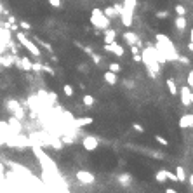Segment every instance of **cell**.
Returning <instances> with one entry per match:
<instances>
[{
	"label": "cell",
	"mask_w": 193,
	"mask_h": 193,
	"mask_svg": "<svg viewBox=\"0 0 193 193\" xmlns=\"http://www.w3.org/2000/svg\"><path fill=\"white\" fill-rule=\"evenodd\" d=\"M141 63H145L148 75L151 79H157L160 73V63L157 59V49L153 44H146V49H143L141 52Z\"/></svg>",
	"instance_id": "1"
},
{
	"label": "cell",
	"mask_w": 193,
	"mask_h": 193,
	"mask_svg": "<svg viewBox=\"0 0 193 193\" xmlns=\"http://www.w3.org/2000/svg\"><path fill=\"white\" fill-rule=\"evenodd\" d=\"M155 49L165 57L167 61H176L177 56H179L177 51H176V47H174V44H172V40L169 37L162 35V33H157V47Z\"/></svg>",
	"instance_id": "2"
},
{
	"label": "cell",
	"mask_w": 193,
	"mask_h": 193,
	"mask_svg": "<svg viewBox=\"0 0 193 193\" xmlns=\"http://www.w3.org/2000/svg\"><path fill=\"white\" fill-rule=\"evenodd\" d=\"M16 38H18L19 45L26 47L28 52H31L35 57H40V56H42V51L38 49V45H37L33 40H30V37L26 35V31H19V33H16Z\"/></svg>",
	"instance_id": "3"
},
{
	"label": "cell",
	"mask_w": 193,
	"mask_h": 193,
	"mask_svg": "<svg viewBox=\"0 0 193 193\" xmlns=\"http://www.w3.org/2000/svg\"><path fill=\"white\" fill-rule=\"evenodd\" d=\"M89 21H91V25L96 28V30H105V28L110 26V21H111V19H108L105 14H103V11L96 7V9H92L91 19H89Z\"/></svg>",
	"instance_id": "4"
},
{
	"label": "cell",
	"mask_w": 193,
	"mask_h": 193,
	"mask_svg": "<svg viewBox=\"0 0 193 193\" xmlns=\"http://www.w3.org/2000/svg\"><path fill=\"white\" fill-rule=\"evenodd\" d=\"M177 94L181 97V105L183 106H191L193 105V94H191V87L184 85V87L177 89Z\"/></svg>",
	"instance_id": "5"
},
{
	"label": "cell",
	"mask_w": 193,
	"mask_h": 193,
	"mask_svg": "<svg viewBox=\"0 0 193 193\" xmlns=\"http://www.w3.org/2000/svg\"><path fill=\"white\" fill-rule=\"evenodd\" d=\"M7 108H9L11 111H12V115L16 117V119H19V120H23L25 119V110H23V106L19 105L18 101H7Z\"/></svg>",
	"instance_id": "6"
},
{
	"label": "cell",
	"mask_w": 193,
	"mask_h": 193,
	"mask_svg": "<svg viewBox=\"0 0 193 193\" xmlns=\"http://www.w3.org/2000/svg\"><path fill=\"white\" fill-rule=\"evenodd\" d=\"M75 176H77V179H79L82 184H85V186H89V184H92L94 181H96L94 174H92V172H89V171H79Z\"/></svg>",
	"instance_id": "7"
},
{
	"label": "cell",
	"mask_w": 193,
	"mask_h": 193,
	"mask_svg": "<svg viewBox=\"0 0 193 193\" xmlns=\"http://www.w3.org/2000/svg\"><path fill=\"white\" fill-rule=\"evenodd\" d=\"M120 19H122V25L125 28H131L132 26V23H134V12L132 11H127V9H123L122 7V11H120Z\"/></svg>",
	"instance_id": "8"
},
{
	"label": "cell",
	"mask_w": 193,
	"mask_h": 193,
	"mask_svg": "<svg viewBox=\"0 0 193 193\" xmlns=\"http://www.w3.org/2000/svg\"><path fill=\"white\" fill-rule=\"evenodd\" d=\"M82 146L87 150V151H94V150L99 146V139H97V137H94V136H85L82 139Z\"/></svg>",
	"instance_id": "9"
},
{
	"label": "cell",
	"mask_w": 193,
	"mask_h": 193,
	"mask_svg": "<svg viewBox=\"0 0 193 193\" xmlns=\"http://www.w3.org/2000/svg\"><path fill=\"white\" fill-rule=\"evenodd\" d=\"M103 40H105V44H111L113 40H117V30H113V28H105L103 30Z\"/></svg>",
	"instance_id": "10"
},
{
	"label": "cell",
	"mask_w": 193,
	"mask_h": 193,
	"mask_svg": "<svg viewBox=\"0 0 193 193\" xmlns=\"http://www.w3.org/2000/svg\"><path fill=\"white\" fill-rule=\"evenodd\" d=\"M179 127L181 129H191L193 127V115L191 113H186L179 119Z\"/></svg>",
	"instance_id": "11"
},
{
	"label": "cell",
	"mask_w": 193,
	"mask_h": 193,
	"mask_svg": "<svg viewBox=\"0 0 193 193\" xmlns=\"http://www.w3.org/2000/svg\"><path fill=\"white\" fill-rule=\"evenodd\" d=\"M92 122H94L92 117H82V119H73L71 120V125H75L77 129H80V127H83V125H91Z\"/></svg>",
	"instance_id": "12"
},
{
	"label": "cell",
	"mask_w": 193,
	"mask_h": 193,
	"mask_svg": "<svg viewBox=\"0 0 193 193\" xmlns=\"http://www.w3.org/2000/svg\"><path fill=\"white\" fill-rule=\"evenodd\" d=\"M103 79H105L106 83H110V85H117V82H119V73H113V71H106V73H103Z\"/></svg>",
	"instance_id": "13"
},
{
	"label": "cell",
	"mask_w": 193,
	"mask_h": 193,
	"mask_svg": "<svg viewBox=\"0 0 193 193\" xmlns=\"http://www.w3.org/2000/svg\"><path fill=\"white\" fill-rule=\"evenodd\" d=\"M110 52H113L115 56H119V57H122L123 54H125V49L122 47L120 44H117V40H113L110 44Z\"/></svg>",
	"instance_id": "14"
},
{
	"label": "cell",
	"mask_w": 193,
	"mask_h": 193,
	"mask_svg": "<svg viewBox=\"0 0 193 193\" xmlns=\"http://www.w3.org/2000/svg\"><path fill=\"white\" fill-rule=\"evenodd\" d=\"M7 123H9V127L12 129V131L16 132V134H19V132H21L23 125H21V120H19V119H16V117H11Z\"/></svg>",
	"instance_id": "15"
},
{
	"label": "cell",
	"mask_w": 193,
	"mask_h": 193,
	"mask_svg": "<svg viewBox=\"0 0 193 193\" xmlns=\"http://www.w3.org/2000/svg\"><path fill=\"white\" fill-rule=\"evenodd\" d=\"M174 25L179 31H184L186 30V16H177V18L174 19Z\"/></svg>",
	"instance_id": "16"
},
{
	"label": "cell",
	"mask_w": 193,
	"mask_h": 193,
	"mask_svg": "<svg viewBox=\"0 0 193 193\" xmlns=\"http://www.w3.org/2000/svg\"><path fill=\"white\" fill-rule=\"evenodd\" d=\"M9 40H11V30H7V28H4L0 25V42L7 44Z\"/></svg>",
	"instance_id": "17"
},
{
	"label": "cell",
	"mask_w": 193,
	"mask_h": 193,
	"mask_svg": "<svg viewBox=\"0 0 193 193\" xmlns=\"http://www.w3.org/2000/svg\"><path fill=\"white\" fill-rule=\"evenodd\" d=\"M123 40H125L129 45H132V44H136L137 42V35L134 33V31H125V33H123Z\"/></svg>",
	"instance_id": "18"
},
{
	"label": "cell",
	"mask_w": 193,
	"mask_h": 193,
	"mask_svg": "<svg viewBox=\"0 0 193 193\" xmlns=\"http://www.w3.org/2000/svg\"><path fill=\"white\" fill-rule=\"evenodd\" d=\"M33 42H35V44H38V45H42V47H44L45 51H47V52L52 54V45L49 44V42H44V40L38 38V37H35V38H33Z\"/></svg>",
	"instance_id": "19"
},
{
	"label": "cell",
	"mask_w": 193,
	"mask_h": 193,
	"mask_svg": "<svg viewBox=\"0 0 193 193\" xmlns=\"http://www.w3.org/2000/svg\"><path fill=\"white\" fill-rule=\"evenodd\" d=\"M176 177H177V181H181V183H184L186 181V171H184L183 167H176Z\"/></svg>",
	"instance_id": "20"
},
{
	"label": "cell",
	"mask_w": 193,
	"mask_h": 193,
	"mask_svg": "<svg viewBox=\"0 0 193 193\" xmlns=\"http://www.w3.org/2000/svg\"><path fill=\"white\" fill-rule=\"evenodd\" d=\"M131 181H132V176H131V174H122V176H119V183L122 184V186H129V184H131Z\"/></svg>",
	"instance_id": "21"
},
{
	"label": "cell",
	"mask_w": 193,
	"mask_h": 193,
	"mask_svg": "<svg viewBox=\"0 0 193 193\" xmlns=\"http://www.w3.org/2000/svg\"><path fill=\"white\" fill-rule=\"evenodd\" d=\"M167 89H169V92H171L172 96L177 94V85H176V82L172 79H167Z\"/></svg>",
	"instance_id": "22"
},
{
	"label": "cell",
	"mask_w": 193,
	"mask_h": 193,
	"mask_svg": "<svg viewBox=\"0 0 193 193\" xmlns=\"http://www.w3.org/2000/svg\"><path fill=\"white\" fill-rule=\"evenodd\" d=\"M103 14H105L108 19H113V18H117V12H115V9H113V5H110V7H106L105 11H103Z\"/></svg>",
	"instance_id": "23"
},
{
	"label": "cell",
	"mask_w": 193,
	"mask_h": 193,
	"mask_svg": "<svg viewBox=\"0 0 193 193\" xmlns=\"http://www.w3.org/2000/svg\"><path fill=\"white\" fill-rule=\"evenodd\" d=\"M155 179H157L158 183H164V181H167V177H165V169L158 171L157 174H155Z\"/></svg>",
	"instance_id": "24"
},
{
	"label": "cell",
	"mask_w": 193,
	"mask_h": 193,
	"mask_svg": "<svg viewBox=\"0 0 193 193\" xmlns=\"http://www.w3.org/2000/svg\"><path fill=\"white\" fill-rule=\"evenodd\" d=\"M82 101H83V105H85V106H89V108H91V106L94 105V97H92L91 94H85Z\"/></svg>",
	"instance_id": "25"
},
{
	"label": "cell",
	"mask_w": 193,
	"mask_h": 193,
	"mask_svg": "<svg viewBox=\"0 0 193 193\" xmlns=\"http://www.w3.org/2000/svg\"><path fill=\"white\" fill-rule=\"evenodd\" d=\"M19 28H21V30H25V31H30L31 30V25L28 21H25V19H21V21H19Z\"/></svg>",
	"instance_id": "26"
},
{
	"label": "cell",
	"mask_w": 193,
	"mask_h": 193,
	"mask_svg": "<svg viewBox=\"0 0 193 193\" xmlns=\"http://www.w3.org/2000/svg\"><path fill=\"white\" fill-rule=\"evenodd\" d=\"M155 141H157L158 145H162V146H169V141H167L164 136H158L157 134V136H155Z\"/></svg>",
	"instance_id": "27"
},
{
	"label": "cell",
	"mask_w": 193,
	"mask_h": 193,
	"mask_svg": "<svg viewBox=\"0 0 193 193\" xmlns=\"http://www.w3.org/2000/svg\"><path fill=\"white\" fill-rule=\"evenodd\" d=\"M174 9H176V14H177V16H186V7H184V5H176Z\"/></svg>",
	"instance_id": "28"
},
{
	"label": "cell",
	"mask_w": 193,
	"mask_h": 193,
	"mask_svg": "<svg viewBox=\"0 0 193 193\" xmlns=\"http://www.w3.org/2000/svg\"><path fill=\"white\" fill-rule=\"evenodd\" d=\"M42 71H44V73H49L51 77H54V75H56V71H54L49 65H42Z\"/></svg>",
	"instance_id": "29"
},
{
	"label": "cell",
	"mask_w": 193,
	"mask_h": 193,
	"mask_svg": "<svg viewBox=\"0 0 193 193\" xmlns=\"http://www.w3.org/2000/svg\"><path fill=\"white\" fill-rule=\"evenodd\" d=\"M63 91H65V94H66V96H73V94H75L73 87H71L70 83H66L65 87H63Z\"/></svg>",
	"instance_id": "30"
},
{
	"label": "cell",
	"mask_w": 193,
	"mask_h": 193,
	"mask_svg": "<svg viewBox=\"0 0 193 193\" xmlns=\"http://www.w3.org/2000/svg\"><path fill=\"white\" fill-rule=\"evenodd\" d=\"M155 16H157L158 19H167V18H169V12H167V11H157Z\"/></svg>",
	"instance_id": "31"
},
{
	"label": "cell",
	"mask_w": 193,
	"mask_h": 193,
	"mask_svg": "<svg viewBox=\"0 0 193 193\" xmlns=\"http://www.w3.org/2000/svg\"><path fill=\"white\" fill-rule=\"evenodd\" d=\"M110 71H113V73H120V65H119V63H110Z\"/></svg>",
	"instance_id": "32"
},
{
	"label": "cell",
	"mask_w": 193,
	"mask_h": 193,
	"mask_svg": "<svg viewBox=\"0 0 193 193\" xmlns=\"http://www.w3.org/2000/svg\"><path fill=\"white\" fill-rule=\"evenodd\" d=\"M31 71H37V73H38V71H42V63H40V61L33 63V65H31Z\"/></svg>",
	"instance_id": "33"
},
{
	"label": "cell",
	"mask_w": 193,
	"mask_h": 193,
	"mask_svg": "<svg viewBox=\"0 0 193 193\" xmlns=\"http://www.w3.org/2000/svg\"><path fill=\"white\" fill-rule=\"evenodd\" d=\"M132 129H134L136 132H139V134H143V132H145V127H143L141 123H132Z\"/></svg>",
	"instance_id": "34"
},
{
	"label": "cell",
	"mask_w": 193,
	"mask_h": 193,
	"mask_svg": "<svg viewBox=\"0 0 193 193\" xmlns=\"http://www.w3.org/2000/svg\"><path fill=\"white\" fill-rule=\"evenodd\" d=\"M91 57H92V63H94V65H99V63H101V56H99V54H94V52H92Z\"/></svg>",
	"instance_id": "35"
},
{
	"label": "cell",
	"mask_w": 193,
	"mask_h": 193,
	"mask_svg": "<svg viewBox=\"0 0 193 193\" xmlns=\"http://www.w3.org/2000/svg\"><path fill=\"white\" fill-rule=\"evenodd\" d=\"M186 82H188V87H193V71H188V75H186Z\"/></svg>",
	"instance_id": "36"
},
{
	"label": "cell",
	"mask_w": 193,
	"mask_h": 193,
	"mask_svg": "<svg viewBox=\"0 0 193 193\" xmlns=\"http://www.w3.org/2000/svg\"><path fill=\"white\" fill-rule=\"evenodd\" d=\"M7 45L11 47V52H12V54H18V45L14 44V42H11V40H9V42H7Z\"/></svg>",
	"instance_id": "37"
},
{
	"label": "cell",
	"mask_w": 193,
	"mask_h": 193,
	"mask_svg": "<svg viewBox=\"0 0 193 193\" xmlns=\"http://www.w3.org/2000/svg\"><path fill=\"white\" fill-rule=\"evenodd\" d=\"M176 61L183 63V65H190V57H186V56H177V59H176Z\"/></svg>",
	"instance_id": "38"
},
{
	"label": "cell",
	"mask_w": 193,
	"mask_h": 193,
	"mask_svg": "<svg viewBox=\"0 0 193 193\" xmlns=\"http://www.w3.org/2000/svg\"><path fill=\"white\" fill-rule=\"evenodd\" d=\"M165 177H167V179H171V181H177V177H176V172L165 171Z\"/></svg>",
	"instance_id": "39"
},
{
	"label": "cell",
	"mask_w": 193,
	"mask_h": 193,
	"mask_svg": "<svg viewBox=\"0 0 193 193\" xmlns=\"http://www.w3.org/2000/svg\"><path fill=\"white\" fill-rule=\"evenodd\" d=\"M47 2L52 5V7H56V9H59V7H61V0H47Z\"/></svg>",
	"instance_id": "40"
},
{
	"label": "cell",
	"mask_w": 193,
	"mask_h": 193,
	"mask_svg": "<svg viewBox=\"0 0 193 193\" xmlns=\"http://www.w3.org/2000/svg\"><path fill=\"white\" fill-rule=\"evenodd\" d=\"M113 9H115V12H117V16H119L120 11H122V2H120V4H113Z\"/></svg>",
	"instance_id": "41"
},
{
	"label": "cell",
	"mask_w": 193,
	"mask_h": 193,
	"mask_svg": "<svg viewBox=\"0 0 193 193\" xmlns=\"http://www.w3.org/2000/svg\"><path fill=\"white\" fill-rule=\"evenodd\" d=\"M131 52H132V54H139V47H137L136 44H132V45H131Z\"/></svg>",
	"instance_id": "42"
},
{
	"label": "cell",
	"mask_w": 193,
	"mask_h": 193,
	"mask_svg": "<svg viewBox=\"0 0 193 193\" xmlns=\"http://www.w3.org/2000/svg\"><path fill=\"white\" fill-rule=\"evenodd\" d=\"M132 61H134V63H141V54H134V56H132Z\"/></svg>",
	"instance_id": "43"
},
{
	"label": "cell",
	"mask_w": 193,
	"mask_h": 193,
	"mask_svg": "<svg viewBox=\"0 0 193 193\" xmlns=\"http://www.w3.org/2000/svg\"><path fill=\"white\" fill-rule=\"evenodd\" d=\"M82 51H83L85 54H89V56H91V54L94 52V51H92V47H82Z\"/></svg>",
	"instance_id": "44"
},
{
	"label": "cell",
	"mask_w": 193,
	"mask_h": 193,
	"mask_svg": "<svg viewBox=\"0 0 193 193\" xmlns=\"http://www.w3.org/2000/svg\"><path fill=\"white\" fill-rule=\"evenodd\" d=\"M7 23H9V25H12V23H16V18L9 14V19H7Z\"/></svg>",
	"instance_id": "45"
},
{
	"label": "cell",
	"mask_w": 193,
	"mask_h": 193,
	"mask_svg": "<svg viewBox=\"0 0 193 193\" xmlns=\"http://www.w3.org/2000/svg\"><path fill=\"white\" fill-rule=\"evenodd\" d=\"M5 52V44L4 42H0V54H4Z\"/></svg>",
	"instance_id": "46"
},
{
	"label": "cell",
	"mask_w": 193,
	"mask_h": 193,
	"mask_svg": "<svg viewBox=\"0 0 193 193\" xmlns=\"http://www.w3.org/2000/svg\"><path fill=\"white\" fill-rule=\"evenodd\" d=\"M188 51H190V52H191V51H193V42H191V40H190V42H188Z\"/></svg>",
	"instance_id": "47"
},
{
	"label": "cell",
	"mask_w": 193,
	"mask_h": 193,
	"mask_svg": "<svg viewBox=\"0 0 193 193\" xmlns=\"http://www.w3.org/2000/svg\"><path fill=\"white\" fill-rule=\"evenodd\" d=\"M73 44H75V45H77V47H79V49H82V47H83V45H82V44H80V42H79V40H75Z\"/></svg>",
	"instance_id": "48"
},
{
	"label": "cell",
	"mask_w": 193,
	"mask_h": 193,
	"mask_svg": "<svg viewBox=\"0 0 193 193\" xmlns=\"http://www.w3.org/2000/svg\"><path fill=\"white\" fill-rule=\"evenodd\" d=\"M165 191H167V193H176V190H174V188H167Z\"/></svg>",
	"instance_id": "49"
},
{
	"label": "cell",
	"mask_w": 193,
	"mask_h": 193,
	"mask_svg": "<svg viewBox=\"0 0 193 193\" xmlns=\"http://www.w3.org/2000/svg\"><path fill=\"white\" fill-rule=\"evenodd\" d=\"M2 11H4V7H2V5H0V12H2Z\"/></svg>",
	"instance_id": "50"
}]
</instances>
